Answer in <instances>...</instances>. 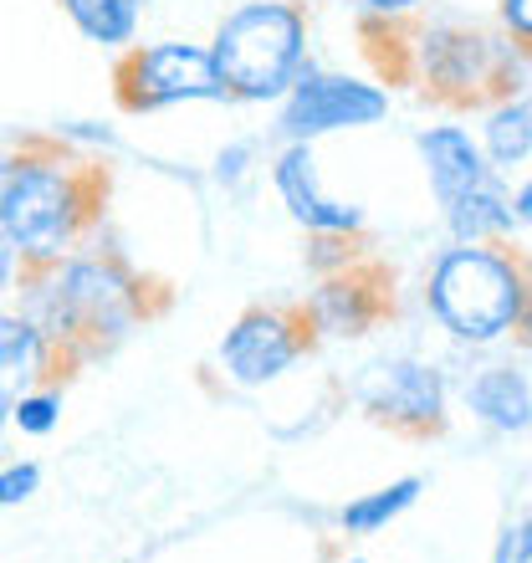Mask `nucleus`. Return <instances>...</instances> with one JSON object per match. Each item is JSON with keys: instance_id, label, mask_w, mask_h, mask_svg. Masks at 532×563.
<instances>
[{"instance_id": "nucleus-1", "label": "nucleus", "mask_w": 532, "mask_h": 563, "mask_svg": "<svg viewBox=\"0 0 532 563\" xmlns=\"http://www.w3.org/2000/svg\"><path fill=\"white\" fill-rule=\"evenodd\" d=\"M103 190L108 179L92 159L31 139L15 159H0V231L26 267H52L98 221Z\"/></svg>"}, {"instance_id": "nucleus-2", "label": "nucleus", "mask_w": 532, "mask_h": 563, "mask_svg": "<svg viewBox=\"0 0 532 563\" xmlns=\"http://www.w3.org/2000/svg\"><path fill=\"white\" fill-rule=\"evenodd\" d=\"M425 302L461 343H497L528 323V256L497 241H456L430 267Z\"/></svg>"}, {"instance_id": "nucleus-3", "label": "nucleus", "mask_w": 532, "mask_h": 563, "mask_svg": "<svg viewBox=\"0 0 532 563\" xmlns=\"http://www.w3.org/2000/svg\"><path fill=\"white\" fill-rule=\"evenodd\" d=\"M308 57V15L292 0H246L215 26L210 62L221 73L225 98L266 103L292 88Z\"/></svg>"}, {"instance_id": "nucleus-4", "label": "nucleus", "mask_w": 532, "mask_h": 563, "mask_svg": "<svg viewBox=\"0 0 532 563\" xmlns=\"http://www.w3.org/2000/svg\"><path fill=\"white\" fill-rule=\"evenodd\" d=\"M420 159H425L430 190L441 200L445 231L456 241H502L518 231L507 179L481 159V144L466 129H456V123L425 129L420 134Z\"/></svg>"}, {"instance_id": "nucleus-5", "label": "nucleus", "mask_w": 532, "mask_h": 563, "mask_svg": "<svg viewBox=\"0 0 532 563\" xmlns=\"http://www.w3.org/2000/svg\"><path fill=\"white\" fill-rule=\"evenodd\" d=\"M420 82L445 103H487L491 92H512V42L487 31L430 26L420 31Z\"/></svg>"}, {"instance_id": "nucleus-6", "label": "nucleus", "mask_w": 532, "mask_h": 563, "mask_svg": "<svg viewBox=\"0 0 532 563\" xmlns=\"http://www.w3.org/2000/svg\"><path fill=\"white\" fill-rule=\"evenodd\" d=\"M113 77H119V103L129 108V113H154V108L225 98L221 73H215V62H210V46H195V42L133 46Z\"/></svg>"}, {"instance_id": "nucleus-7", "label": "nucleus", "mask_w": 532, "mask_h": 563, "mask_svg": "<svg viewBox=\"0 0 532 563\" xmlns=\"http://www.w3.org/2000/svg\"><path fill=\"white\" fill-rule=\"evenodd\" d=\"M281 139L287 144H312L323 134H339V129H369L389 113V92L374 88V82H358V77H339V73H312L308 62L297 67L292 88L281 92Z\"/></svg>"}, {"instance_id": "nucleus-8", "label": "nucleus", "mask_w": 532, "mask_h": 563, "mask_svg": "<svg viewBox=\"0 0 532 563\" xmlns=\"http://www.w3.org/2000/svg\"><path fill=\"white\" fill-rule=\"evenodd\" d=\"M312 349V328L302 308H252L221 339V374L241 389H262L292 369Z\"/></svg>"}, {"instance_id": "nucleus-9", "label": "nucleus", "mask_w": 532, "mask_h": 563, "mask_svg": "<svg viewBox=\"0 0 532 563\" xmlns=\"http://www.w3.org/2000/svg\"><path fill=\"white\" fill-rule=\"evenodd\" d=\"M364 410H369L379 426L410 435V441L441 435L445 430V379H441V369H430V364H420V358L379 364V369L364 379Z\"/></svg>"}, {"instance_id": "nucleus-10", "label": "nucleus", "mask_w": 532, "mask_h": 563, "mask_svg": "<svg viewBox=\"0 0 532 563\" xmlns=\"http://www.w3.org/2000/svg\"><path fill=\"white\" fill-rule=\"evenodd\" d=\"M385 312H389V277L379 267H364V262L328 272L302 302L312 339H364Z\"/></svg>"}, {"instance_id": "nucleus-11", "label": "nucleus", "mask_w": 532, "mask_h": 563, "mask_svg": "<svg viewBox=\"0 0 532 563\" xmlns=\"http://www.w3.org/2000/svg\"><path fill=\"white\" fill-rule=\"evenodd\" d=\"M271 179H277V195H281V206H287V216H292L297 225H308L312 236H318V231H333V236H358V231H364V210L323 195L312 144L281 148V159L271 164Z\"/></svg>"}, {"instance_id": "nucleus-12", "label": "nucleus", "mask_w": 532, "mask_h": 563, "mask_svg": "<svg viewBox=\"0 0 532 563\" xmlns=\"http://www.w3.org/2000/svg\"><path fill=\"white\" fill-rule=\"evenodd\" d=\"M62 349L42 339V328L21 312H0V426H11V405L26 389L57 385Z\"/></svg>"}, {"instance_id": "nucleus-13", "label": "nucleus", "mask_w": 532, "mask_h": 563, "mask_svg": "<svg viewBox=\"0 0 532 563\" xmlns=\"http://www.w3.org/2000/svg\"><path fill=\"white\" fill-rule=\"evenodd\" d=\"M466 405H472L491 430H502V435H522L528 420H532L528 374H522L518 364H491V369H476L472 385H466Z\"/></svg>"}, {"instance_id": "nucleus-14", "label": "nucleus", "mask_w": 532, "mask_h": 563, "mask_svg": "<svg viewBox=\"0 0 532 563\" xmlns=\"http://www.w3.org/2000/svg\"><path fill=\"white\" fill-rule=\"evenodd\" d=\"M528 154H532V103H528V92H507L502 103L491 108V119H487L481 159L502 175V169H522Z\"/></svg>"}, {"instance_id": "nucleus-15", "label": "nucleus", "mask_w": 532, "mask_h": 563, "mask_svg": "<svg viewBox=\"0 0 532 563\" xmlns=\"http://www.w3.org/2000/svg\"><path fill=\"white\" fill-rule=\"evenodd\" d=\"M420 492H425V482H420V476H399V482L369 492V497H354V503L339 512L343 533H354V538L379 533V528H389L399 512H410V507L420 503Z\"/></svg>"}, {"instance_id": "nucleus-16", "label": "nucleus", "mask_w": 532, "mask_h": 563, "mask_svg": "<svg viewBox=\"0 0 532 563\" xmlns=\"http://www.w3.org/2000/svg\"><path fill=\"white\" fill-rule=\"evenodd\" d=\"M62 11L73 15V26L98 46H129L138 31L144 0H62Z\"/></svg>"}, {"instance_id": "nucleus-17", "label": "nucleus", "mask_w": 532, "mask_h": 563, "mask_svg": "<svg viewBox=\"0 0 532 563\" xmlns=\"http://www.w3.org/2000/svg\"><path fill=\"white\" fill-rule=\"evenodd\" d=\"M11 426L21 430V435H52V430L62 426V389L57 385L26 389V395L11 405Z\"/></svg>"}, {"instance_id": "nucleus-18", "label": "nucleus", "mask_w": 532, "mask_h": 563, "mask_svg": "<svg viewBox=\"0 0 532 563\" xmlns=\"http://www.w3.org/2000/svg\"><path fill=\"white\" fill-rule=\"evenodd\" d=\"M308 262H312V272H339V267H348V262H358V252H354V236H333V231H318V241H312V252H308Z\"/></svg>"}, {"instance_id": "nucleus-19", "label": "nucleus", "mask_w": 532, "mask_h": 563, "mask_svg": "<svg viewBox=\"0 0 532 563\" xmlns=\"http://www.w3.org/2000/svg\"><path fill=\"white\" fill-rule=\"evenodd\" d=\"M31 492H42V466L36 461H15V466L0 472V507L26 503Z\"/></svg>"}, {"instance_id": "nucleus-20", "label": "nucleus", "mask_w": 532, "mask_h": 563, "mask_svg": "<svg viewBox=\"0 0 532 563\" xmlns=\"http://www.w3.org/2000/svg\"><path fill=\"white\" fill-rule=\"evenodd\" d=\"M532 559V528L518 522V528H507L502 543H497V559L491 563H528Z\"/></svg>"}, {"instance_id": "nucleus-21", "label": "nucleus", "mask_w": 532, "mask_h": 563, "mask_svg": "<svg viewBox=\"0 0 532 563\" xmlns=\"http://www.w3.org/2000/svg\"><path fill=\"white\" fill-rule=\"evenodd\" d=\"M21 272H26V262H21V252L11 246V236L0 231V297H11V292H15Z\"/></svg>"}, {"instance_id": "nucleus-22", "label": "nucleus", "mask_w": 532, "mask_h": 563, "mask_svg": "<svg viewBox=\"0 0 532 563\" xmlns=\"http://www.w3.org/2000/svg\"><path fill=\"white\" fill-rule=\"evenodd\" d=\"M252 169V144H231V148H221V159H215V175L225 179V185H236L241 175Z\"/></svg>"}, {"instance_id": "nucleus-23", "label": "nucleus", "mask_w": 532, "mask_h": 563, "mask_svg": "<svg viewBox=\"0 0 532 563\" xmlns=\"http://www.w3.org/2000/svg\"><path fill=\"white\" fill-rule=\"evenodd\" d=\"M502 21H507V31L518 36V46H528V36H532V0H502Z\"/></svg>"}, {"instance_id": "nucleus-24", "label": "nucleus", "mask_w": 532, "mask_h": 563, "mask_svg": "<svg viewBox=\"0 0 532 563\" xmlns=\"http://www.w3.org/2000/svg\"><path fill=\"white\" fill-rule=\"evenodd\" d=\"M369 15H379V21H404L410 11H420V0H358Z\"/></svg>"}, {"instance_id": "nucleus-25", "label": "nucleus", "mask_w": 532, "mask_h": 563, "mask_svg": "<svg viewBox=\"0 0 532 563\" xmlns=\"http://www.w3.org/2000/svg\"><path fill=\"white\" fill-rule=\"evenodd\" d=\"M348 563H364V559H348Z\"/></svg>"}]
</instances>
